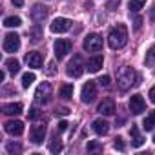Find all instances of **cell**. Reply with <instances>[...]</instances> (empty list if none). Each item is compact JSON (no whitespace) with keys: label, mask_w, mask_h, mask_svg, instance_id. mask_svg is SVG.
<instances>
[{"label":"cell","mask_w":155,"mask_h":155,"mask_svg":"<svg viewBox=\"0 0 155 155\" xmlns=\"http://www.w3.org/2000/svg\"><path fill=\"white\" fill-rule=\"evenodd\" d=\"M26 62L29 68H40L42 66V55L38 51H29L26 55Z\"/></svg>","instance_id":"obj_15"},{"label":"cell","mask_w":155,"mask_h":155,"mask_svg":"<svg viewBox=\"0 0 155 155\" xmlns=\"http://www.w3.org/2000/svg\"><path fill=\"white\" fill-rule=\"evenodd\" d=\"M11 2H13L17 8H22V6H24V0H11Z\"/></svg>","instance_id":"obj_37"},{"label":"cell","mask_w":155,"mask_h":155,"mask_svg":"<svg viewBox=\"0 0 155 155\" xmlns=\"http://www.w3.org/2000/svg\"><path fill=\"white\" fill-rule=\"evenodd\" d=\"M91 128H93V131L99 133V135H106V133L110 131V124H108L104 119H95L93 124H91Z\"/></svg>","instance_id":"obj_18"},{"label":"cell","mask_w":155,"mask_h":155,"mask_svg":"<svg viewBox=\"0 0 155 155\" xmlns=\"http://www.w3.org/2000/svg\"><path fill=\"white\" fill-rule=\"evenodd\" d=\"M102 57L101 55H95V57H91V58H88V64H86V69L90 71V73H97L101 68H102Z\"/></svg>","instance_id":"obj_16"},{"label":"cell","mask_w":155,"mask_h":155,"mask_svg":"<svg viewBox=\"0 0 155 155\" xmlns=\"http://www.w3.org/2000/svg\"><path fill=\"white\" fill-rule=\"evenodd\" d=\"M142 128H144L146 131H151V130L155 128V111H151V113L142 120Z\"/></svg>","instance_id":"obj_22"},{"label":"cell","mask_w":155,"mask_h":155,"mask_svg":"<svg viewBox=\"0 0 155 155\" xmlns=\"http://www.w3.org/2000/svg\"><path fill=\"white\" fill-rule=\"evenodd\" d=\"M113 6H119V0H111V2H110V6H108V8H110V9H111V8H113Z\"/></svg>","instance_id":"obj_39"},{"label":"cell","mask_w":155,"mask_h":155,"mask_svg":"<svg viewBox=\"0 0 155 155\" xmlns=\"http://www.w3.org/2000/svg\"><path fill=\"white\" fill-rule=\"evenodd\" d=\"M153 142H155V133H153Z\"/></svg>","instance_id":"obj_42"},{"label":"cell","mask_w":155,"mask_h":155,"mask_svg":"<svg viewBox=\"0 0 155 155\" xmlns=\"http://www.w3.org/2000/svg\"><path fill=\"white\" fill-rule=\"evenodd\" d=\"M57 130H58L60 133H62V131H66V130H68V122H66V120H60V122H58V126H57Z\"/></svg>","instance_id":"obj_31"},{"label":"cell","mask_w":155,"mask_h":155,"mask_svg":"<svg viewBox=\"0 0 155 155\" xmlns=\"http://www.w3.org/2000/svg\"><path fill=\"white\" fill-rule=\"evenodd\" d=\"M44 137H46V126L44 124H38V126H33L31 131H29V140L33 144H42L44 142Z\"/></svg>","instance_id":"obj_10"},{"label":"cell","mask_w":155,"mask_h":155,"mask_svg":"<svg viewBox=\"0 0 155 155\" xmlns=\"http://www.w3.org/2000/svg\"><path fill=\"white\" fill-rule=\"evenodd\" d=\"M4 26L6 28H18V26H22V20L18 17H6L4 18Z\"/></svg>","instance_id":"obj_25"},{"label":"cell","mask_w":155,"mask_h":155,"mask_svg":"<svg viewBox=\"0 0 155 155\" xmlns=\"http://www.w3.org/2000/svg\"><path fill=\"white\" fill-rule=\"evenodd\" d=\"M6 79V71H0V82H2Z\"/></svg>","instance_id":"obj_40"},{"label":"cell","mask_w":155,"mask_h":155,"mask_svg":"<svg viewBox=\"0 0 155 155\" xmlns=\"http://www.w3.org/2000/svg\"><path fill=\"white\" fill-rule=\"evenodd\" d=\"M84 64H82V58H81V55H75L73 57V60L68 64V69H66V73L69 75V77H73V79H79V77L84 73Z\"/></svg>","instance_id":"obj_4"},{"label":"cell","mask_w":155,"mask_h":155,"mask_svg":"<svg viewBox=\"0 0 155 155\" xmlns=\"http://www.w3.org/2000/svg\"><path fill=\"white\" fill-rule=\"evenodd\" d=\"M49 151H51V153H60V151H62V142H60L58 137H53V139H51V142H49Z\"/></svg>","instance_id":"obj_26"},{"label":"cell","mask_w":155,"mask_h":155,"mask_svg":"<svg viewBox=\"0 0 155 155\" xmlns=\"http://www.w3.org/2000/svg\"><path fill=\"white\" fill-rule=\"evenodd\" d=\"M48 13H49V9H48L46 6H40V4L33 6V9H31V17H33L35 22H42V20L48 17Z\"/></svg>","instance_id":"obj_13"},{"label":"cell","mask_w":155,"mask_h":155,"mask_svg":"<svg viewBox=\"0 0 155 155\" xmlns=\"http://www.w3.org/2000/svg\"><path fill=\"white\" fill-rule=\"evenodd\" d=\"M130 137H131V146L140 148L144 144V137L140 135V131H139V128L135 124H131V128H130Z\"/></svg>","instance_id":"obj_14"},{"label":"cell","mask_w":155,"mask_h":155,"mask_svg":"<svg viewBox=\"0 0 155 155\" xmlns=\"http://www.w3.org/2000/svg\"><path fill=\"white\" fill-rule=\"evenodd\" d=\"M35 82V73H24L22 75V88H29Z\"/></svg>","instance_id":"obj_27"},{"label":"cell","mask_w":155,"mask_h":155,"mask_svg":"<svg viewBox=\"0 0 155 155\" xmlns=\"http://www.w3.org/2000/svg\"><path fill=\"white\" fill-rule=\"evenodd\" d=\"M144 6H146V0H130L128 9H130L131 13H139Z\"/></svg>","instance_id":"obj_20"},{"label":"cell","mask_w":155,"mask_h":155,"mask_svg":"<svg viewBox=\"0 0 155 155\" xmlns=\"http://www.w3.org/2000/svg\"><path fill=\"white\" fill-rule=\"evenodd\" d=\"M81 97H82V102H84V104L93 102V101H95V97H97V88H95V82H88V84H84Z\"/></svg>","instance_id":"obj_8"},{"label":"cell","mask_w":155,"mask_h":155,"mask_svg":"<svg viewBox=\"0 0 155 155\" xmlns=\"http://www.w3.org/2000/svg\"><path fill=\"white\" fill-rule=\"evenodd\" d=\"M88 150L93 151V150H101V144L99 142H88Z\"/></svg>","instance_id":"obj_33"},{"label":"cell","mask_w":155,"mask_h":155,"mask_svg":"<svg viewBox=\"0 0 155 155\" xmlns=\"http://www.w3.org/2000/svg\"><path fill=\"white\" fill-rule=\"evenodd\" d=\"M150 101H151V102L155 104V86H153V88L150 90Z\"/></svg>","instance_id":"obj_36"},{"label":"cell","mask_w":155,"mask_h":155,"mask_svg":"<svg viewBox=\"0 0 155 155\" xmlns=\"http://www.w3.org/2000/svg\"><path fill=\"white\" fill-rule=\"evenodd\" d=\"M144 110H146V102H144V99H142L140 95L130 97V111H131L133 115H140Z\"/></svg>","instance_id":"obj_9"},{"label":"cell","mask_w":155,"mask_h":155,"mask_svg":"<svg viewBox=\"0 0 155 155\" xmlns=\"http://www.w3.org/2000/svg\"><path fill=\"white\" fill-rule=\"evenodd\" d=\"M51 95H53V90H51V84L49 82H42L37 91H35V102L37 104H48L51 101Z\"/></svg>","instance_id":"obj_3"},{"label":"cell","mask_w":155,"mask_h":155,"mask_svg":"<svg viewBox=\"0 0 155 155\" xmlns=\"http://www.w3.org/2000/svg\"><path fill=\"white\" fill-rule=\"evenodd\" d=\"M38 115H40V113H38L37 108H31V110H29V119H38Z\"/></svg>","instance_id":"obj_32"},{"label":"cell","mask_w":155,"mask_h":155,"mask_svg":"<svg viewBox=\"0 0 155 155\" xmlns=\"http://www.w3.org/2000/svg\"><path fill=\"white\" fill-rule=\"evenodd\" d=\"M68 113H69L68 108H60V110H57V115H68Z\"/></svg>","instance_id":"obj_35"},{"label":"cell","mask_w":155,"mask_h":155,"mask_svg":"<svg viewBox=\"0 0 155 155\" xmlns=\"http://www.w3.org/2000/svg\"><path fill=\"white\" fill-rule=\"evenodd\" d=\"M140 26H142V18L137 17V18H135V29H140Z\"/></svg>","instance_id":"obj_34"},{"label":"cell","mask_w":155,"mask_h":155,"mask_svg":"<svg viewBox=\"0 0 155 155\" xmlns=\"http://www.w3.org/2000/svg\"><path fill=\"white\" fill-rule=\"evenodd\" d=\"M128 42V28L124 24H117L115 28H111L110 35H108V44L111 49H120L124 48Z\"/></svg>","instance_id":"obj_2"},{"label":"cell","mask_w":155,"mask_h":155,"mask_svg":"<svg viewBox=\"0 0 155 155\" xmlns=\"http://www.w3.org/2000/svg\"><path fill=\"white\" fill-rule=\"evenodd\" d=\"M117 84H119V90L120 91H128L131 86L139 84V73L133 68H130V66L120 68V71L117 75Z\"/></svg>","instance_id":"obj_1"},{"label":"cell","mask_w":155,"mask_h":155,"mask_svg":"<svg viewBox=\"0 0 155 155\" xmlns=\"http://www.w3.org/2000/svg\"><path fill=\"white\" fill-rule=\"evenodd\" d=\"M6 68H8V71H9V73H13V75H15V73H18V71H20V62H18L17 58H8V60H6Z\"/></svg>","instance_id":"obj_21"},{"label":"cell","mask_w":155,"mask_h":155,"mask_svg":"<svg viewBox=\"0 0 155 155\" xmlns=\"http://www.w3.org/2000/svg\"><path fill=\"white\" fill-rule=\"evenodd\" d=\"M97 82H99L101 86H104V88H108V86H110V77H108V75H104V77H101V79H99Z\"/></svg>","instance_id":"obj_30"},{"label":"cell","mask_w":155,"mask_h":155,"mask_svg":"<svg viewBox=\"0 0 155 155\" xmlns=\"http://www.w3.org/2000/svg\"><path fill=\"white\" fill-rule=\"evenodd\" d=\"M6 150H8L9 153H20V151H22V146H20V144H15V142H8V144H6Z\"/></svg>","instance_id":"obj_28"},{"label":"cell","mask_w":155,"mask_h":155,"mask_svg":"<svg viewBox=\"0 0 155 155\" xmlns=\"http://www.w3.org/2000/svg\"><path fill=\"white\" fill-rule=\"evenodd\" d=\"M58 97H62L64 101L71 99V97H73V84H64V86L60 88V93H58Z\"/></svg>","instance_id":"obj_23"},{"label":"cell","mask_w":155,"mask_h":155,"mask_svg":"<svg viewBox=\"0 0 155 155\" xmlns=\"http://www.w3.org/2000/svg\"><path fill=\"white\" fill-rule=\"evenodd\" d=\"M2 111L6 115H20L22 113V104L20 102H9L2 106Z\"/></svg>","instance_id":"obj_19"},{"label":"cell","mask_w":155,"mask_h":155,"mask_svg":"<svg viewBox=\"0 0 155 155\" xmlns=\"http://www.w3.org/2000/svg\"><path fill=\"white\" fill-rule=\"evenodd\" d=\"M20 48V37L15 33H8L4 38V51L6 53H17Z\"/></svg>","instance_id":"obj_5"},{"label":"cell","mask_w":155,"mask_h":155,"mask_svg":"<svg viewBox=\"0 0 155 155\" xmlns=\"http://www.w3.org/2000/svg\"><path fill=\"white\" fill-rule=\"evenodd\" d=\"M48 73H49V75H53V73H55V64H53V62L49 64V69H48Z\"/></svg>","instance_id":"obj_38"},{"label":"cell","mask_w":155,"mask_h":155,"mask_svg":"<svg viewBox=\"0 0 155 155\" xmlns=\"http://www.w3.org/2000/svg\"><path fill=\"white\" fill-rule=\"evenodd\" d=\"M4 130H6V133L18 137V135L24 133V124H22L20 120H8V122L4 124Z\"/></svg>","instance_id":"obj_12"},{"label":"cell","mask_w":155,"mask_h":155,"mask_svg":"<svg viewBox=\"0 0 155 155\" xmlns=\"http://www.w3.org/2000/svg\"><path fill=\"white\" fill-rule=\"evenodd\" d=\"M151 20H155V6L151 8Z\"/></svg>","instance_id":"obj_41"},{"label":"cell","mask_w":155,"mask_h":155,"mask_svg":"<svg viewBox=\"0 0 155 155\" xmlns=\"http://www.w3.org/2000/svg\"><path fill=\"white\" fill-rule=\"evenodd\" d=\"M84 49L86 51H101L102 49V38L97 33H91L84 38Z\"/></svg>","instance_id":"obj_6"},{"label":"cell","mask_w":155,"mask_h":155,"mask_svg":"<svg viewBox=\"0 0 155 155\" xmlns=\"http://www.w3.org/2000/svg\"><path fill=\"white\" fill-rule=\"evenodd\" d=\"M97 111H99L101 115H113V113H115V104H113V101H111V99L102 101V102L99 104Z\"/></svg>","instance_id":"obj_17"},{"label":"cell","mask_w":155,"mask_h":155,"mask_svg":"<svg viewBox=\"0 0 155 155\" xmlns=\"http://www.w3.org/2000/svg\"><path fill=\"white\" fill-rule=\"evenodd\" d=\"M144 62H146V66H148V68H155V46H151V48L148 49Z\"/></svg>","instance_id":"obj_24"},{"label":"cell","mask_w":155,"mask_h":155,"mask_svg":"<svg viewBox=\"0 0 155 155\" xmlns=\"http://www.w3.org/2000/svg\"><path fill=\"white\" fill-rule=\"evenodd\" d=\"M69 28H71V22L68 18H62V17L55 18L51 22V26H49V29L53 33H66V31H69Z\"/></svg>","instance_id":"obj_11"},{"label":"cell","mask_w":155,"mask_h":155,"mask_svg":"<svg viewBox=\"0 0 155 155\" xmlns=\"http://www.w3.org/2000/svg\"><path fill=\"white\" fill-rule=\"evenodd\" d=\"M69 51H71V42L68 38H58L55 42V55H57V58H64Z\"/></svg>","instance_id":"obj_7"},{"label":"cell","mask_w":155,"mask_h":155,"mask_svg":"<svg viewBox=\"0 0 155 155\" xmlns=\"http://www.w3.org/2000/svg\"><path fill=\"white\" fill-rule=\"evenodd\" d=\"M113 146H115V150H119V151H124V150H126L122 137H117V139H115V142H113Z\"/></svg>","instance_id":"obj_29"}]
</instances>
